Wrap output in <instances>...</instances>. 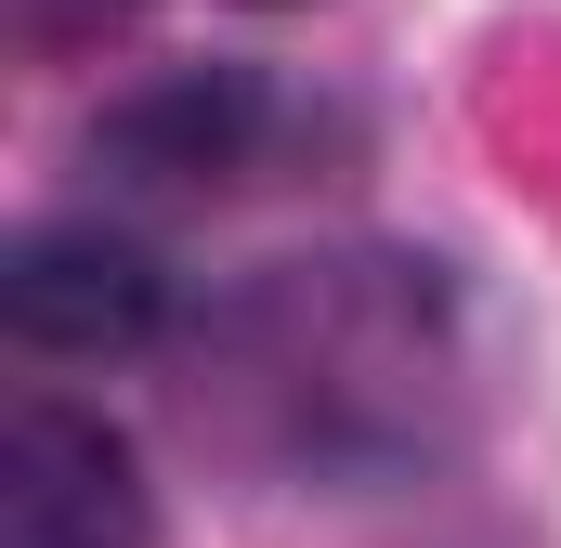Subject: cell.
<instances>
[{"mask_svg": "<svg viewBox=\"0 0 561 548\" xmlns=\"http://www.w3.org/2000/svg\"><path fill=\"white\" fill-rule=\"evenodd\" d=\"M0 548H144L131 444L53 392H13L0 406Z\"/></svg>", "mask_w": 561, "mask_h": 548, "instance_id": "1", "label": "cell"}, {"mask_svg": "<svg viewBox=\"0 0 561 548\" xmlns=\"http://www.w3.org/2000/svg\"><path fill=\"white\" fill-rule=\"evenodd\" d=\"M157 300H170L157 262L131 236H92V222H53L0 262V313L26 353H131V340H157Z\"/></svg>", "mask_w": 561, "mask_h": 548, "instance_id": "2", "label": "cell"}, {"mask_svg": "<svg viewBox=\"0 0 561 548\" xmlns=\"http://www.w3.org/2000/svg\"><path fill=\"white\" fill-rule=\"evenodd\" d=\"M249 92H157L118 118V157H131L144 183H209V170H236V144H249Z\"/></svg>", "mask_w": 561, "mask_h": 548, "instance_id": "3", "label": "cell"}, {"mask_svg": "<svg viewBox=\"0 0 561 548\" xmlns=\"http://www.w3.org/2000/svg\"><path fill=\"white\" fill-rule=\"evenodd\" d=\"M0 13H13V39H26V53H79V39H105L131 0H0Z\"/></svg>", "mask_w": 561, "mask_h": 548, "instance_id": "4", "label": "cell"}]
</instances>
